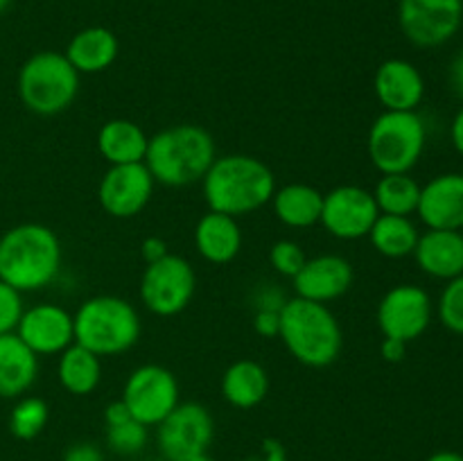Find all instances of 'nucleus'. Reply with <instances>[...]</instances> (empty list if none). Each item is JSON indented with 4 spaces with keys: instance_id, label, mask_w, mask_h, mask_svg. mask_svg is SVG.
I'll return each mask as SVG.
<instances>
[{
    "instance_id": "10",
    "label": "nucleus",
    "mask_w": 463,
    "mask_h": 461,
    "mask_svg": "<svg viewBox=\"0 0 463 461\" xmlns=\"http://www.w3.org/2000/svg\"><path fill=\"white\" fill-rule=\"evenodd\" d=\"M156 428L158 450L167 461H190L203 455L215 437L211 411L199 402H179Z\"/></svg>"
},
{
    "instance_id": "45",
    "label": "nucleus",
    "mask_w": 463,
    "mask_h": 461,
    "mask_svg": "<svg viewBox=\"0 0 463 461\" xmlns=\"http://www.w3.org/2000/svg\"><path fill=\"white\" fill-rule=\"evenodd\" d=\"M9 5H12V0H0V14H5L9 9Z\"/></svg>"
},
{
    "instance_id": "26",
    "label": "nucleus",
    "mask_w": 463,
    "mask_h": 461,
    "mask_svg": "<svg viewBox=\"0 0 463 461\" xmlns=\"http://www.w3.org/2000/svg\"><path fill=\"white\" fill-rule=\"evenodd\" d=\"M57 378L59 384L72 396H89L102 380V357L80 343H71L66 351L59 353Z\"/></svg>"
},
{
    "instance_id": "31",
    "label": "nucleus",
    "mask_w": 463,
    "mask_h": 461,
    "mask_svg": "<svg viewBox=\"0 0 463 461\" xmlns=\"http://www.w3.org/2000/svg\"><path fill=\"white\" fill-rule=\"evenodd\" d=\"M437 312L443 328L455 334H463V274L446 280V287L439 296Z\"/></svg>"
},
{
    "instance_id": "11",
    "label": "nucleus",
    "mask_w": 463,
    "mask_h": 461,
    "mask_svg": "<svg viewBox=\"0 0 463 461\" xmlns=\"http://www.w3.org/2000/svg\"><path fill=\"white\" fill-rule=\"evenodd\" d=\"M398 23L416 48H439L459 32L463 0H398Z\"/></svg>"
},
{
    "instance_id": "30",
    "label": "nucleus",
    "mask_w": 463,
    "mask_h": 461,
    "mask_svg": "<svg viewBox=\"0 0 463 461\" xmlns=\"http://www.w3.org/2000/svg\"><path fill=\"white\" fill-rule=\"evenodd\" d=\"M107 446L116 455H138L147 446V428L134 419L125 420L120 425H111V428H107Z\"/></svg>"
},
{
    "instance_id": "14",
    "label": "nucleus",
    "mask_w": 463,
    "mask_h": 461,
    "mask_svg": "<svg viewBox=\"0 0 463 461\" xmlns=\"http://www.w3.org/2000/svg\"><path fill=\"white\" fill-rule=\"evenodd\" d=\"M154 185L156 181L145 163L111 165L98 185V202L111 217L129 220L145 211L154 194Z\"/></svg>"
},
{
    "instance_id": "7",
    "label": "nucleus",
    "mask_w": 463,
    "mask_h": 461,
    "mask_svg": "<svg viewBox=\"0 0 463 461\" xmlns=\"http://www.w3.org/2000/svg\"><path fill=\"white\" fill-rule=\"evenodd\" d=\"M80 90V72L63 52L43 50L27 59L18 72V98L36 116L66 111Z\"/></svg>"
},
{
    "instance_id": "28",
    "label": "nucleus",
    "mask_w": 463,
    "mask_h": 461,
    "mask_svg": "<svg viewBox=\"0 0 463 461\" xmlns=\"http://www.w3.org/2000/svg\"><path fill=\"white\" fill-rule=\"evenodd\" d=\"M371 193H373L375 206L383 215L411 217L419 208L420 183L410 172H405V174H383Z\"/></svg>"
},
{
    "instance_id": "13",
    "label": "nucleus",
    "mask_w": 463,
    "mask_h": 461,
    "mask_svg": "<svg viewBox=\"0 0 463 461\" xmlns=\"http://www.w3.org/2000/svg\"><path fill=\"white\" fill-rule=\"evenodd\" d=\"M380 211L373 193L362 185H337L324 194L319 224L337 240L369 238Z\"/></svg>"
},
{
    "instance_id": "6",
    "label": "nucleus",
    "mask_w": 463,
    "mask_h": 461,
    "mask_svg": "<svg viewBox=\"0 0 463 461\" xmlns=\"http://www.w3.org/2000/svg\"><path fill=\"white\" fill-rule=\"evenodd\" d=\"M428 127L419 111H383L366 138V152L380 174H405L419 165Z\"/></svg>"
},
{
    "instance_id": "39",
    "label": "nucleus",
    "mask_w": 463,
    "mask_h": 461,
    "mask_svg": "<svg viewBox=\"0 0 463 461\" xmlns=\"http://www.w3.org/2000/svg\"><path fill=\"white\" fill-rule=\"evenodd\" d=\"M448 84H450L452 93L463 99V50L457 52L455 59L450 61V68H448Z\"/></svg>"
},
{
    "instance_id": "4",
    "label": "nucleus",
    "mask_w": 463,
    "mask_h": 461,
    "mask_svg": "<svg viewBox=\"0 0 463 461\" xmlns=\"http://www.w3.org/2000/svg\"><path fill=\"white\" fill-rule=\"evenodd\" d=\"M285 348L297 362L324 369L337 362L344 346L342 325L326 303L294 296L280 307V333Z\"/></svg>"
},
{
    "instance_id": "41",
    "label": "nucleus",
    "mask_w": 463,
    "mask_h": 461,
    "mask_svg": "<svg viewBox=\"0 0 463 461\" xmlns=\"http://www.w3.org/2000/svg\"><path fill=\"white\" fill-rule=\"evenodd\" d=\"M450 140H452V147H455L463 156V104L459 107V111L455 113V118H452Z\"/></svg>"
},
{
    "instance_id": "25",
    "label": "nucleus",
    "mask_w": 463,
    "mask_h": 461,
    "mask_svg": "<svg viewBox=\"0 0 463 461\" xmlns=\"http://www.w3.org/2000/svg\"><path fill=\"white\" fill-rule=\"evenodd\" d=\"M269 393V375L253 360H238L222 375V396L238 409L258 407Z\"/></svg>"
},
{
    "instance_id": "42",
    "label": "nucleus",
    "mask_w": 463,
    "mask_h": 461,
    "mask_svg": "<svg viewBox=\"0 0 463 461\" xmlns=\"http://www.w3.org/2000/svg\"><path fill=\"white\" fill-rule=\"evenodd\" d=\"M262 450H265V461H288V456H285V447L280 446L276 438H267Z\"/></svg>"
},
{
    "instance_id": "22",
    "label": "nucleus",
    "mask_w": 463,
    "mask_h": 461,
    "mask_svg": "<svg viewBox=\"0 0 463 461\" xmlns=\"http://www.w3.org/2000/svg\"><path fill=\"white\" fill-rule=\"evenodd\" d=\"M39 375V355L16 333L0 334V398L25 396Z\"/></svg>"
},
{
    "instance_id": "18",
    "label": "nucleus",
    "mask_w": 463,
    "mask_h": 461,
    "mask_svg": "<svg viewBox=\"0 0 463 461\" xmlns=\"http://www.w3.org/2000/svg\"><path fill=\"white\" fill-rule=\"evenodd\" d=\"M373 90L384 111H416L425 98V80L407 59H387L375 71Z\"/></svg>"
},
{
    "instance_id": "29",
    "label": "nucleus",
    "mask_w": 463,
    "mask_h": 461,
    "mask_svg": "<svg viewBox=\"0 0 463 461\" xmlns=\"http://www.w3.org/2000/svg\"><path fill=\"white\" fill-rule=\"evenodd\" d=\"M50 420V407L43 398L21 396L9 414V429L21 441H32L45 429Z\"/></svg>"
},
{
    "instance_id": "8",
    "label": "nucleus",
    "mask_w": 463,
    "mask_h": 461,
    "mask_svg": "<svg viewBox=\"0 0 463 461\" xmlns=\"http://www.w3.org/2000/svg\"><path fill=\"white\" fill-rule=\"evenodd\" d=\"M197 289V276L184 256L167 253L149 262L140 276V301L152 315L175 316L190 306Z\"/></svg>"
},
{
    "instance_id": "38",
    "label": "nucleus",
    "mask_w": 463,
    "mask_h": 461,
    "mask_svg": "<svg viewBox=\"0 0 463 461\" xmlns=\"http://www.w3.org/2000/svg\"><path fill=\"white\" fill-rule=\"evenodd\" d=\"M380 355H383L384 362H392V364L402 362L407 355V343L401 342V339L384 337L383 343H380Z\"/></svg>"
},
{
    "instance_id": "24",
    "label": "nucleus",
    "mask_w": 463,
    "mask_h": 461,
    "mask_svg": "<svg viewBox=\"0 0 463 461\" xmlns=\"http://www.w3.org/2000/svg\"><path fill=\"white\" fill-rule=\"evenodd\" d=\"M321 206H324V194L307 183H288L276 188L271 197L274 215L289 229H310L319 224Z\"/></svg>"
},
{
    "instance_id": "40",
    "label": "nucleus",
    "mask_w": 463,
    "mask_h": 461,
    "mask_svg": "<svg viewBox=\"0 0 463 461\" xmlns=\"http://www.w3.org/2000/svg\"><path fill=\"white\" fill-rule=\"evenodd\" d=\"M129 419H131V414L122 400L109 402L107 409H104V423H107V428H111V425H120Z\"/></svg>"
},
{
    "instance_id": "36",
    "label": "nucleus",
    "mask_w": 463,
    "mask_h": 461,
    "mask_svg": "<svg viewBox=\"0 0 463 461\" xmlns=\"http://www.w3.org/2000/svg\"><path fill=\"white\" fill-rule=\"evenodd\" d=\"M63 461H104V452L95 443L81 441L68 447Z\"/></svg>"
},
{
    "instance_id": "20",
    "label": "nucleus",
    "mask_w": 463,
    "mask_h": 461,
    "mask_svg": "<svg viewBox=\"0 0 463 461\" xmlns=\"http://www.w3.org/2000/svg\"><path fill=\"white\" fill-rule=\"evenodd\" d=\"M194 249L203 260L213 265H226L235 260L242 249V230L235 217L208 211L194 226Z\"/></svg>"
},
{
    "instance_id": "23",
    "label": "nucleus",
    "mask_w": 463,
    "mask_h": 461,
    "mask_svg": "<svg viewBox=\"0 0 463 461\" xmlns=\"http://www.w3.org/2000/svg\"><path fill=\"white\" fill-rule=\"evenodd\" d=\"M149 136L143 127L134 120L116 118L99 127L98 149L109 165H129V163H143L147 154Z\"/></svg>"
},
{
    "instance_id": "33",
    "label": "nucleus",
    "mask_w": 463,
    "mask_h": 461,
    "mask_svg": "<svg viewBox=\"0 0 463 461\" xmlns=\"http://www.w3.org/2000/svg\"><path fill=\"white\" fill-rule=\"evenodd\" d=\"M23 310V294L0 280V334L16 333Z\"/></svg>"
},
{
    "instance_id": "37",
    "label": "nucleus",
    "mask_w": 463,
    "mask_h": 461,
    "mask_svg": "<svg viewBox=\"0 0 463 461\" xmlns=\"http://www.w3.org/2000/svg\"><path fill=\"white\" fill-rule=\"evenodd\" d=\"M167 244L165 240L158 238V235H152V238H145L143 244H140V256H143V260L147 262H156L161 260V258L167 256Z\"/></svg>"
},
{
    "instance_id": "16",
    "label": "nucleus",
    "mask_w": 463,
    "mask_h": 461,
    "mask_svg": "<svg viewBox=\"0 0 463 461\" xmlns=\"http://www.w3.org/2000/svg\"><path fill=\"white\" fill-rule=\"evenodd\" d=\"M355 280V269L351 262L337 253H324V256L307 258L292 278V287L297 296L307 301L326 303L328 306L335 298L344 296Z\"/></svg>"
},
{
    "instance_id": "19",
    "label": "nucleus",
    "mask_w": 463,
    "mask_h": 461,
    "mask_svg": "<svg viewBox=\"0 0 463 461\" xmlns=\"http://www.w3.org/2000/svg\"><path fill=\"white\" fill-rule=\"evenodd\" d=\"M414 258L419 269L432 278H457L463 274V233L461 230L428 229L425 233H420Z\"/></svg>"
},
{
    "instance_id": "44",
    "label": "nucleus",
    "mask_w": 463,
    "mask_h": 461,
    "mask_svg": "<svg viewBox=\"0 0 463 461\" xmlns=\"http://www.w3.org/2000/svg\"><path fill=\"white\" fill-rule=\"evenodd\" d=\"M190 461H217V459H213V456L208 455V452H203V455L194 456V459H190Z\"/></svg>"
},
{
    "instance_id": "43",
    "label": "nucleus",
    "mask_w": 463,
    "mask_h": 461,
    "mask_svg": "<svg viewBox=\"0 0 463 461\" xmlns=\"http://www.w3.org/2000/svg\"><path fill=\"white\" fill-rule=\"evenodd\" d=\"M425 461H463V455L455 450H439L434 455H430Z\"/></svg>"
},
{
    "instance_id": "34",
    "label": "nucleus",
    "mask_w": 463,
    "mask_h": 461,
    "mask_svg": "<svg viewBox=\"0 0 463 461\" xmlns=\"http://www.w3.org/2000/svg\"><path fill=\"white\" fill-rule=\"evenodd\" d=\"M285 301H288V298L283 296L280 287H276L274 283L262 285V287L253 294V306H256V310H280V307L285 306Z\"/></svg>"
},
{
    "instance_id": "27",
    "label": "nucleus",
    "mask_w": 463,
    "mask_h": 461,
    "mask_svg": "<svg viewBox=\"0 0 463 461\" xmlns=\"http://www.w3.org/2000/svg\"><path fill=\"white\" fill-rule=\"evenodd\" d=\"M419 238L420 230L411 221V217L383 215V212L378 215V220H375L373 229L369 233V240L375 251L384 258H393V260L414 256Z\"/></svg>"
},
{
    "instance_id": "21",
    "label": "nucleus",
    "mask_w": 463,
    "mask_h": 461,
    "mask_svg": "<svg viewBox=\"0 0 463 461\" xmlns=\"http://www.w3.org/2000/svg\"><path fill=\"white\" fill-rule=\"evenodd\" d=\"M120 52L118 36L109 27H84L71 39L66 48V59L80 75H98L113 66Z\"/></svg>"
},
{
    "instance_id": "32",
    "label": "nucleus",
    "mask_w": 463,
    "mask_h": 461,
    "mask_svg": "<svg viewBox=\"0 0 463 461\" xmlns=\"http://www.w3.org/2000/svg\"><path fill=\"white\" fill-rule=\"evenodd\" d=\"M306 251L294 240H279L269 249V265L274 267L276 274L285 276V278H294L301 271V267L306 265Z\"/></svg>"
},
{
    "instance_id": "3",
    "label": "nucleus",
    "mask_w": 463,
    "mask_h": 461,
    "mask_svg": "<svg viewBox=\"0 0 463 461\" xmlns=\"http://www.w3.org/2000/svg\"><path fill=\"white\" fill-rule=\"evenodd\" d=\"M215 158V140L203 127L176 125L149 138L143 163L156 183L181 188L202 181Z\"/></svg>"
},
{
    "instance_id": "1",
    "label": "nucleus",
    "mask_w": 463,
    "mask_h": 461,
    "mask_svg": "<svg viewBox=\"0 0 463 461\" xmlns=\"http://www.w3.org/2000/svg\"><path fill=\"white\" fill-rule=\"evenodd\" d=\"M202 190L211 211L238 220L271 202L276 193V176L260 158L229 154L213 161L211 170L202 179Z\"/></svg>"
},
{
    "instance_id": "9",
    "label": "nucleus",
    "mask_w": 463,
    "mask_h": 461,
    "mask_svg": "<svg viewBox=\"0 0 463 461\" xmlns=\"http://www.w3.org/2000/svg\"><path fill=\"white\" fill-rule=\"evenodd\" d=\"M179 382L170 369L158 364H143L127 378L122 398L131 419L145 428H156L179 405Z\"/></svg>"
},
{
    "instance_id": "17",
    "label": "nucleus",
    "mask_w": 463,
    "mask_h": 461,
    "mask_svg": "<svg viewBox=\"0 0 463 461\" xmlns=\"http://www.w3.org/2000/svg\"><path fill=\"white\" fill-rule=\"evenodd\" d=\"M416 215L428 229L461 230L463 229V174L446 172L420 185Z\"/></svg>"
},
{
    "instance_id": "15",
    "label": "nucleus",
    "mask_w": 463,
    "mask_h": 461,
    "mask_svg": "<svg viewBox=\"0 0 463 461\" xmlns=\"http://www.w3.org/2000/svg\"><path fill=\"white\" fill-rule=\"evenodd\" d=\"M16 334L34 355H59L75 343V321L63 306L39 303L23 310Z\"/></svg>"
},
{
    "instance_id": "35",
    "label": "nucleus",
    "mask_w": 463,
    "mask_h": 461,
    "mask_svg": "<svg viewBox=\"0 0 463 461\" xmlns=\"http://www.w3.org/2000/svg\"><path fill=\"white\" fill-rule=\"evenodd\" d=\"M253 330L260 337H279L280 310H256V315H253Z\"/></svg>"
},
{
    "instance_id": "5",
    "label": "nucleus",
    "mask_w": 463,
    "mask_h": 461,
    "mask_svg": "<svg viewBox=\"0 0 463 461\" xmlns=\"http://www.w3.org/2000/svg\"><path fill=\"white\" fill-rule=\"evenodd\" d=\"M75 343L89 348L98 357H111L127 353L138 343L143 324L138 310L127 298L99 294L90 296L77 307Z\"/></svg>"
},
{
    "instance_id": "12",
    "label": "nucleus",
    "mask_w": 463,
    "mask_h": 461,
    "mask_svg": "<svg viewBox=\"0 0 463 461\" xmlns=\"http://www.w3.org/2000/svg\"><path fill=\"white\" fill-rule=\"evenodd\" d=\"M434 316V303L420 285L401 283L389 289L378 303L380 333L389 339L410 343L430 328Z\"/></svg>"
},
{
    "instance_id": "2",
    "label": "nucleus",
    "mask_w": 463,
    "mask_h": 461,
    "mask_svg": "<svg viewBox=\"0 0 463 461\" xmlns=\"http://www.w3.org/2000/svg\"><path fill=\"white\" fill-rule=\"evenodd\" d=\"M61 242L50 226L27 221L0 238V280L18 292H36L57 278Z\"/></svg>"
}]
</instances>
